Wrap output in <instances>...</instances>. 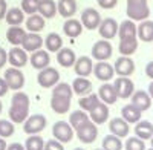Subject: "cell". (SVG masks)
<instances>
[{"mask_svg":"<svg viewBox=\"0 0 153 150\" xmlns=\"http://www.w3.org/2000/svg\"><path fill=\"white\" fill-rule=\"evenodd\" d=\"M74 91L72 86L68 83H57L54 86L52 97H51V107L55 114H66L71 107V100H72Z\"/></svg>","mask_w":153,"mask_h":150,"instance_id":"obj_1","label":"cell"},{"mask_svg":"<svg viewBox=\"0 0 153 150\" xmlns=\"http://www.w3.org/2000/svg\"><path fill=\"white\" fill-rule=\"evenodd\" d=\"M29 117V97L25 92L14 94L9 107V120L12 123H23Z\"/></svg>","mask_w":153,"mask_h":150,"instance_id":"obj_2","label":"cell"},{"mask_svg":"<svg viewBox=\"0 0 153 150\" xmlns=\"http://www.w3.org/2000/svg\"><path fill=\"white\" fill-rule=\"evenodd\" d=\"M127 16L133 22H143L149 19L150 16V8L147 0H127Z\"/></svg>","mask_w":153,"mask_h":150,"instance_id":"obj_3","label":"cell"},{"mask_svg":"<svg viewBox=\"0 0 153 150\" xmlns=\"http://www.w3.org/2000/svg\"><path fill=\"white\" fill-rule=\"evenodd\" d=\"M58 81H60V72L54 68H49V66H46L45 69H40V72L37 75L38 86L45 87V89L54 87Z\"/></svg>","mask_w":153,"mask_h":150,"instance_id":"obj_4","label":"cell"},{"mask_svg":"<svg viewBox=\"0 0 153 150\" xmlns=\"http://www.w3.org/2000/svg\"><path fill=\"white\" fill-rule=\"evenodd\" d=\"M76 132V136H78V140L84 144H91L97 140L98 136V127L97 124L91 120H87L86 123H83L81 126L75 130Z\"/></svg>","mask_w":153,"mask_h":150,"instance_id":"obj_5","label":"cell"},{"mask_svg":"<svg viewBox=\"0 0 153 150\" xmlns=\"http://www.w3.org/2000/svg\"><path fill=\"white\" fill-rule=\"evenodd\" d=\"M52 135H54L55 140H58L63 144H66L74 138V129L66 121H57L52 126Z\"/></svg>","mask_w":153,"mask_h":150,"instance_id":"obj_6","label":"cell"},{"mask_svg":"<svg viewBox=\"0 0 153 150\" xmlns=\"http://www.w3.org/2000/svg\"><path fill=\"white\" fill-rule=\"evenodd\" d=\"M23 130L25 133L28 135H37L45 130L46 127V118L43 115H32V117H28L26 120L23 121Z\"/></svg>","mask_w":153,"mask_h":150,"instance_id":"obj_7","label":"cell"},{"mask_svg":"<svg viewBox=\"0 0 153 150\" xmlns=\"http://www.w3.org/2000/svg\"><path fill=\"white\" fill-rule=\"evenodd\" d=\"M3 78H5L8 87L12 91H20L25 86V75L22 71H19V68H9L8 71H5Z\"/></svg>","mask_w":153,"mask_h":150,"instance_id":"obj_8","label":"cell"},{"mask_svg":"<svg viewBox=\"0 0 153 150\" xmlns=\"http://www.w3.org/2000/svg\"><path fill=\"white\" fill-rule=\"evenodd\" d=\"M81 25L89 29V31H94L100 26V23H101V16H100V12L94 8H86L83 12H81Z\"/></svg>","mask_w":153,"mask_h":150,"instance_id":"obj_9","label":"cell"},{"mask_svg":"<svg viewBox=\"0 0 153 150\" xmlns=\"http://www.w3.org/2000/svg\"><path fill=\"white\" fill-rule=\"evenodd\" d=\"M113 87H115V92H117L118 98H129L135 92L133 81L129 77H118L113 83Z\"/></svg>","mask_w":153,"mask_h":150,"instance_id":"obj_10","label":"cell"},{"mask_svg":"<svg viewBox=\"0 0 153 150\" xmlns=\"http://www.w3.org/2000/svg\"><path fill=\"white\" fill-rule=\"evenodd\" d=\"M113 54V49H112V45L109 43V40L103 39V40H100L94 45L92 48V57L98 61H104L107 58H110Z\"/></svg>","mask_w":153,"mask_h":150,"instance_id":"obj_11","label":"cell"},{"mask_svg":"<svg viewBox=\"0 0 153 150\" xmlns=\"http://www.w3.org/2000/svg\"><path fill=\"white\" fill-rule=\"evenodd\" d=\"M28 60H29V57H28V52L25 51L23 48H19V46H14L11 49V51L8 52V61L11 63V66L12 68H23L25 65L28 63Z\"/></svg>","mask_w":153,"mask_h":150,"instance_id":"obj_12","label":"cell"},{"mask_svg":"<svg viewBox=\"0 0 153 150\" xmlns=\"http://www.w3.org/2000/svg\"><path fill=\"white\" fill-rule=\"evenodd\" d=\"M113 69H115V74H118L120 77H130L135 72V63L132 58H129L127 55H123L115 61Z\"/></svg>","mask_w":153,"mask_h":150,"instance_id":"obj_13","label":"cell"},{"mask_svg":"<svg viewBox=\"0 0 153 150\" xmlns=\"http://www.w3.org/2000/svg\"><path fill=\"white\" fill-rule=\"evenodd\" d=\"M94 74H95V77L100 80V81H110L112 78H113V75H115V69H113V66L112 65H109L107 61L104 60V61H98L97 65H94V71H92Z\"/></svg>","mask_w":153,"mask_h":150,"instance_id":"obj_14","label":"cell"},{"mask_svg":"<svg viewBox=\"0 0 153 150\" xmlns=\"http://www.w3.org/2000/svg\"><path fill=\"white\" fill-rule=\"evenodd\" d=\"M118 35H120V42H129V40H136V25L133 20H126L121 25H118Z\"/></svg>","mask_w":153,"mask_h":150,"instance_id":"obj_15","label":"cell"},{"mask_svg":"<svg viewBox=\"0 0 153 150\" xmlns=\"http://www.w3.org/2000/svg\"><path fill=\"white\" fill-rule=\"evenodd\" d=\"M98 31H100V35L106 40H112L115 35L118 34V23L115 19H104L101 20L100 26H98Z\"/></svg>","mask_w":153,"mask_h":150,"instance_id":"obj_16","label":"cell"},{"mask_svg":"<svg viewBox=\"0 0 153 150\" xmlns=\"http://www.w3.org/2000/svg\"><path fill=\"white\" fill-rule=\"evenodd\" d=\"M29 61L34 69H45L46 66H49L51 63V57H49V52L45 51V49H37V51L32 52V55L29 57Z\"/></svg>","mask_w":153,"mask_h":150,"instance_id":"obj_17","label":"cell"},{"mask_svg":"<svg viewBox=\"0 0 153 150\" xmlns=\"http://www.w3.org/2000/svg\"><path fill=\"white\" fill-rule=\"evenodd\" d=\"M26 52H34L37 49H40L43 46V39L40 37V34L37 32H31V34H26L25 35V39L20 45Z\"/></svg>","mask_w":153,"mask_h":150,"instance_id":"obj_18","label":"cell"},{"mask_svg":"<svg viewBox=\"0 0 153 150\" xmlns=\"http://www.w3.org/2000/svg\"><path fill=\"white\" fill-rule=\"evenodd\" d=\"M89 118H91V121H94L97 126L98 124H104L109 120V107H107V104L101 101L95 109H92L91 112H89Z\"/></svg>","mask_w":153,"mask_h":150,"instance_id":"obj_19","label":"cell"},{"mask_svg":"<svg viewBox=\"0 0 153 150\" xmlns=\"http://www.w3.org/2000/svg\"><path fill=\"white\" fill-rule=\"evenodd\" d=\"M75 74L78 77H89L94 71V63H92V58L89 57H80L75 60Z\"/></svg>","mask_w":153,"mask_h":150,"instance_id":"obj_20","label":"cell"},{"mask_svg":"<svg viewBox=\"0 0 153 150\" xmlns=\"http://www.w3.org/2000/svg\"><path fill=\"white\" fill-rule=\"evenodd\" d=\"M130 98H132V104L135 107H138L141 112L150 109V106H152V98L146 91H136L132 94Z\"/></svg>","mask_w":153,"mask_h":150,"instance_id":"obj_21","label":"cell"},{"mask_svg":"<svg viewBox=\"0 0 153 150\" xmlns=\"http://www.w3.org/2000/svg\"><path fill=\"white\" fill-rule=\"evenodd\" d=\"M136 35L141 42H153V22L152 20H143L136 28Z\"/></svg>","mask_w":153,"mask_h":150,"instance_id":"obj_22","label":"cell"},{"mask_svg":"<svg viewBox=\"0 0 153 150\" xmlns=\"http://www.w3.org/2000/svg\"><path fill=\"white\" fill-rule=\"evenodd\" d=\"M98 97L103 103L106 104H115L118 100V95L115 92V87L113 84H109V83H104L103 86H100V91H98Z\"/></svg>","mask_w":153,"mask_h":150,"instance_id":"obj_23","label":"cell"},{"mask_svg":"<svg viewBox=\"0 0 153 150\" xmlns=\"http://www.w3.org/2000/svg\"><path fill=\"white\" fill-rule=\"evenodd\" d=\"M109 130L120 138H124V136L129 135V123L124 118H113L109 123Z\"/></svg>","mask_w":153,"mask_h":150,"instance_id":"obj_24","label":"cell"},{"mask_svg":"<svg viewBox=\"0 0 153 150\" xmlns=\"http://www.w3.org/2000/svg\"><path fill=\"white\" fill-rule=\"evenodd\" d=\"M75 52L71 48H61L57 51V61L63 68H72L75 63Z\"/></svg>","mask_w":153,"mask_h":150,"instance_id":"obj_25","label":"cell"},{"mask_svg":"<svg viewBox=\"0 0 153 150\" xmlns=\"http://www.w3.org/2000/svg\"><path fill=\"white\" fill-rule=\"evenodd\" d=\"M63 32H65L68 37H71V39H76V37L83 32V25L76 19L71 17V19H68L65 22V25H63Z\"/></svg>","mask_w":153,"mask_h":150,"instance_id":"obj_26","label":"cell"},{"mask_svg":"<svg viewBox=\"0 0 153 150\" xmlns=\"http://www.w3.org/2000/svg\"><path fill=\"white\" fill-rule=\"evenodd\" d=\"M57 12H58L61 17L71 19L76 12V2H75V0H58V3H57Z\"/></svg>","mask_w":153,"mask_h":150,"instance_id":"obj_27","label":"cell"},{"mask_svg":"<svg viewBox=\"0 0 153 150\" xmlns=\"http://www.w3.org/2000/svg\"><path fill=\"white\" fill-rule=\"evenodd\" d=\"M38 14L45 19H52L57 14V3L54 0H40L38 2Z\"/></svg>","mask_w":153,"mask_h":150,"instance_id":"obj_28","label":"cell"},{"mask_svg":"<svg viewBox=\"0 0 153 150\" xmlns=\"http://www.w3.org/2000/svg\"><path fill=\"white\" fill-rule=\"evenodd\" d=\"M25 35H26V31L19 25V26H9V29L6 32V39L12 46H20Z\"/></svg>","mask_w":153,"mask_h":150,"instance_id":"obj_29","label":"cell"},{"mask_svg":"<svg viewBox=\"0 0 153 150\" xmlns=\"http://www.w3.org/2000/svg\"><path fill=\"white\" fill-rule=\"evenodd\" d=\"M72 91L75 95H87L92 91V83L87 80V77H78L72 83Z\"/></svg>","mask_w":153,"mask_h":150,"instance_id":"obj_30","label":"cell"},{"mask_svg":"<svg viewBox=\"0 0 153 150\" xmlns=\"http://www.w3.org/2000/svg\"><path fill=\"white\" fill-rule=\"evenodd\" d=\"M135 133H136L138 138H141L144 141L150 140L153 136V124L150 121H141L139 120L135 126Z\"/></svg>","mask_w":153,"mask_h":150,"instance_id":"obj_31","label":"cell"},{"mask_svg":"<svg viewBox=\"0 0 153 150\" xmlns=\"http://www.w3.org/2000/svg\"><path fill=\"white\" fill-rule=\"evenodd\" d=\"M5 19L9 26H19L25 22V12L22 11V8H11L6 11Z\"/></svg>","mask_w":153,"mask_h":150,"instance_id":"obj_32","label":"cell"},{"mask_svg":"<svg viewBox=\"0 0 153 150\" xmlns=\"http://www.w3.org/2000/svg\"><path fill=\"white\" fill-rule=\"evenodd\" d=\"M121 115L123 118L127 121V123H138L139 120H141V115H143V112L139 110L138 107H135L133 104H127L121 109Z\"/></svg>","mask_w":153,"mask_h":150,"instance_id":"obj_33","label":"cell"},{"mask_svg":"<svg viewBox=\"0 0 153 150\" xmlns=\"http://www.w3.org/2000/svg\"><path fill=\"white\" fill-rule=\"evenodd\" d=\"M43 43H45V46H46V51H48V52H57L58 49L63 48V39L60 37V34H57V32L48 34L46 40H45Z\"/></svg>","mask_w":153,"mask_h":150,"instance_id":"obj_34","label":"cell"},{"mask_svg":"<svg viewBox=\"0 0 153 150\" xmlns=\"http://www.w3.org/2000/svg\"><path fill=\"white\" fill-rule=\"evenodd\" d=\"M45 17H42L40 14H31L26 20V29L29 32H40L45 28Z\"/></svg>","mask_w":153,"mask_h":150,"instance_id":"obj_35","label":"cell"},{"mask_svg":"<svg viewBox=\"0 0 153 150\" xmlns=\"http://www.w3.org/2000/svg\"><path fill=\"white\" fill-rule=\"evenodd\" d=\"M100 103H101V100H100L98 94H97V95H95V94L84 95V97H81V98H80V101H78L80 107H81L83 110H86V112H91V110H92V109H95Z\"/></svg>","mask_w":153,"mask_h":150,"instance_id":"obj_36","label":"cell"},{"mask_svg":"<svg viewBox=\"0 0 153 150\" xmlns=\"http://www.w3.org/2000/svg\"><path fill=\"white\" fill-rule=\"evenodd\" d=\"M87 120H91V118H89V115L86 114V110H83V109L81 110H75V112H72L71 117H69V124L72 126L74 130H76Z\"/></svg>","mask_w":153,"mask_h":150,"instance_id":"obj_37","label":"cell"},{"mask_svg":"<svg viewBox=\"0 0 153 150\" xmlns=\"http://www.w3.org/2000/svg\"><path fill=\"white\" fill-rule=\"evenodd\" d=\"M103 149L104 150H123V141L120 136L117 135H107L104 136V140H103Z\"/></svg>","mask_w":153,"mask_h":150,"instance_id":"obj_38","label":"cell"},{"mask_svg":"<svg viewBox=\"0 0 153 150\" xmlns=\"http://www.w3.org/2000/svg\"><path fill=\"white\" fill-rule=\"evenodd\" d=\"M45 141L40 135H29V138L25 143V150H43Z\"/></svg>","mask_w":153,"mask_h":150,"instance_id":"obj_39","label":"cell"},{"mask_svg":"<svg viewBox=\"0 0 153 150\" xmlns=\"http://www.w3.org/2000/svg\"><path fill=\"white\" fill-rule=\"evenodd\" d=\"M120 52L121 55H127V57H130L132 54L136 52V49H138V39L136 40H129V42H120Z\"/></svg>","mask_w":153,"mask_h":150,"instance_id":"obj_40","label":"cell"},{"mask_svg":"<svg viewBox=\"0 0 153 150\" xmlns=\"http://www.w3.org/2000/svg\"><path fill=\"white\" fill-rule=\"evenodd\" d=\"M126 150H146L144 140L138 138V136H132L126 141Z\"/></svg>","mask_w":153,"mask_h":150,"instance_id":"obj_41","label":"cell"},{"mask_svg":"<svg viewBox=\"0 0 153 150\" xmlns=\"http://www.w3.org/2000/svg\"><path fill=\"white\" fill-rule=\"evenodd\" d=\"M14 132L16 130H14V124H12V121L0 120V136H2V138H9Z\"/></svg>","mask_w":153,"mask_h":150,"instance_id":"obj_42","label":"cell"},{"mask_svg":"<svg viewBox=\"0 0 153 150\" xmlns=\"http://www.w3.org/2000/svg\"><path fill=\"white\" fill-rule=\"evenodd\" d=\"M38 2L40 0H22V11L26 14H35L38 9Z\"/></svg>","mask_w":153,"mask_h":150,"instance_id":"obj_43","label":"cell"},{"mask_svg":"<svg viewBox=\"0 0 153 150\" xmlns=\"http://www.w3.org/2000/svg\"><path fill=\"white\" fill-rule=\"evenodd\" d=\"M43 150H65V146L58 140H49L48 143H45Z\"/></svg>","mask_w":153,"mask_h":150,"instance_id":"obj_44","label":"cell"},{"mask_svg":"<svg viewBox=\"0 0 153 150\" xmlns=\"http://www.w3.org/2000/svg\"><path fill=\"white\" fill-rule=\"evenodd\" d=\"M118 3V0H98V5L103 9H112Z\"/></svg>","mask_w":153,"mask_h":150,"instance_id":"obj_45","label":"cell"},{"mask_svg":"<svg viewBox=\"0 0 153 150\" xmlns=\"http://www.w3.org/2000/svg\"><path fill=\"white\" fill-rule=\"evenodd\" d=\"M8 61V52L5 51L3 48H0V68H3Z\"/></svg>","mask_w":153,"mask_h":150,"instance_id":"obj_46","label":"cell"},{"mask_svg":"<svg viewBox=\"0 0 153 150\" xmlns=\"http://www.w3.org/2000/svg\"><path fill=\"white\" fill-rule=\"evenodd\" d=\"M6 11H8L6 0H0V20L5 19V16H6Z\"/></svg>","mask_w":153,"mask_h":150,"instance_id":"obj_47","label":"cell"},{"mask_svg":"<svg viewBox=\"0 0 153 150\" xmlns=\"http://www.w3.org/2000/svg\"><path fill=\"white\" fill-rule=\"evenodd\" d=\"M8 91H9V87H8V84H6L5 78H0V97L6 95V92H8Z\"/></svg>","mask_w":153,"mask_h":150,"instance_id":"obj_48","label":"cell"},{"mask_svg":"<svg viewBox=\"0 0 153 150\" xmlns=\"http://www.w3.org/2000/svg\"><path fill=\"white\" fill-rule=\"evenodd\" d=\"M6 150H25V146L20 143H12V144L6 146Z\"/></svg>","mask_w":153,"mask_h":150,"instance_id":"obj_49","label":"cell"},{"mask_svg":"<svg viewBox=\"0 0 153 150\" xmlns=\"http://www.w3.org/2000/svg\"><path fill=\"white\" fill-rule=\"evenodd\" d=\"M146 75H147L149 78H152V80H153V61L147 63V66H146Z\"/></svg>","mask_w":153,"mask_h":150,"instance_id":"obj_50","label":"cell"},{"mask_svg":"<svg viewBox=\"0 0 153 150\" xmlns=\"http://www.w3.org/2000/svg\"><path fill=\"white\" fill-rule=\"evenodd\" d=\"M6 141H5V138H2V136H0V150H6Z\"/></svg>","mask_w":153,"mask_h":150,"instance_id":"obj_51","label":"cell"},{"mask_svg":"<svg viewBox=\"0 0 153 150\" xmlns=\"http://www.w3.org/2000/svg\"><path fill=\"white\" fill-rule=\"evenodd\" d=\"M149 95H150V98L153 100V81H152L150 86H149Z\"/></svg>","mask_w":153,"mask_h":150,"instance_id":"obj_52","label":"cell"},{"mask_svg":"<svg viewBox=\"0 0 153 150\" xmlns=\"http://www.w3.org/2000/svg\"><path fill=\"white\" fill-rule=\"evenodd\" d=\"M2 107H3V106H2V101H0V114H2Z\"/></svg>","mask_w":153,"mask_h":150,"instance_id":"obj_53","label":"cell"},{"mask_svg":"<svg viewBox=\"0 0 153 150\" xmlns=\"http://www.w3.org/2000/svg\"><path fill=\"white\" fill-rule=\"evenodd\" d=\"M74 150H84V149H81V147H76V149H74Z\"/></svg>","mask_w":153,"mask_h":150,"instance_id":"obj_54","label":"cell"},{"mask_svg":"<svg viewBox=\"0 0 153 150\" xmlns=\"http://www.w3.org/2000/svg\"><path fill=\"white\" fill-rule=\"evenodd\" d=\"M150 140H152V147H153V136H152V138H150Z\"/></svg>","mask_w":153,"mask_h":150,"instance_id":"obj_55","label":"cell"},{"mask_svg":"<svg viewBox=\"0 0 153 150\" xmlns=\"http://www.w3.org/2000/svg\"><path fill=\"white\" fill-rule=\"evenodd\" d=\"M95 150H104V149H95Z\"/></svg>","mask_w":153,"mask_h":150,"instance_id":"obj_56","label":"cell"}]
</instances>
